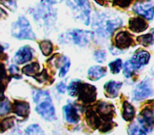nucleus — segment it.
Returning <instances> with one entry per match:
<instances>
[{
  "label": "nucleus",
  "mask_w": 154,
  "mask_h": 135,
  "mask_svg": "<svg viewBox=\"0 0 154 135\" xmlns=\"http://www.w3.org/2000/svg\"><path fill=\"white\" fill-rule=\"evenodd\" d=\"M123 24L122 19L113 15L103 13L96 16L93 20L92 28L103 37H108L114 31Z\"/></svg>",
  "instance_id": "nucleus-1"
},
{
  "label": "nucleus",
  "mask_w": 154,
  "mask_h": 135,
  "mask_svg": "<svg viewBox=\"0 0 154 135\" xmlns=\"http://www.w3.org/2000/svg\"><path fill=\"white\" fill-rule=\"evenodd\" d=\"M11 34L15 37L20 39H28L34 40L35 38L34 33L28 20L24 17H20L18 20L13 24Z\"/></svg>",
  "instance_id": "nucleus-2"
},
{
  "label": "nucleus",
  "mask_w": 154,
  "mask_h": 135,
  "mask_svg": "<svg viewBox=\"0 0 154 135\" xmlns=\"http://www.w3.org/2000/svg\"><path fill=\"white\" fill-rule=\"evenodd\" d=\"M37 104L36 112L48 121H52L55 118V109L49 94L41 95L35 102Z\"/></svg>",
  "instance_id": "nucleus-3"
},
{
  "label": "nucleus",
  "mask_w": 154,
  "mask_h": 135,
  "mask_svg": "<svg viewBox=\"0 0 154 135\" xmlns=\"http://www.w3.org/2000/svg\"><path fill=\"white\" fill-rule=\"evenodd\" d=\"M79 101L84 104H90L95 101L97 96L96 88L95 86L78 80L76 96Z\"/></svg>",
  "instance_id": "nucleus-4"
},
{
  "label": "nucleus",
  "mask_w": 154,
  "mask_h": 135,
  "mask_svg": "<svg viewBox=\"0 0 154 135\" xmlns=\"http://www.w3.org/2000/svg\"><path fill=\"white\" fill-rule=\"evenodd\" d=\"M94 111L101 121H103V124L112 121V119L115 115V108L114 105L106 101L98 102L96 104Z\"/></svg>",
  "instance_id": "nucleus-5"
},
{
  "label": "nucleus",
  "mask_w": 154,
  "mask_h": 135,
  "mask_svg": "<svg viewBox=\"0 0 154 135\" xmlns=\"http://www.w3.org/2000/svg\"><path fill=\"white\" fill-rule=\"evenodd\" d=\"M151 82L148 78H145L138 84L133 91V100L140 101L153 95Z\"/></svg>",
  "instance_id": "nucleus-6"
},
{
  "label": "nucleus",
  "mask_w": 154,
  "mask_h": 135,
  "mask_svg": "<svg viewBox=\"0 0 154 135\" xmlns=\"http://www.w3.org/2000/svg\"><path fill=\"white\" fill-rule=\"evenodd\" d=\"M137 119L146 131L152 130L154 127V107H144L139 113Z\"/></svg>",
  "instance_id": "nucleus-7"
},
{
  "label": "nucleus",
  "mask_w": 154,
  "mask_h": 135,
  "mask_svg": "<svg viewBox=\"0 0 154 135\" xmlns=\"http://www.w3.org/2000/svg\"><path fill=\"white\" fill-rule=\"evenodd\" d=\"M134 13L143 16L149 20H152L154 17V4L150 1L136 2L132 8Z\"/></svg>",
  "instance_id": "nucleus-8"
},
{
  "label": "nucleus",
  "mask_w": 154,
  "mask_h": 135,
  "mask_svg": "<svg viewBox=\"0 0 154 135\" xmlns=\"http://www.w3.org/2000/svg\"><path fill=\"white\" fill-rule=\"evenodd\" d=\"M69 3V5L75 10H80L79 19L85 25H88L90 23V4L87 1H75L73 2L76 6H74L72 2L68 1L67 2Z\"/></svg>",
  "instance_id": "nucleus-9"
},
{
  "label": "nucleus",
  "mask_w": 154,
  "mask_h": 135,
  "mask_svg": "<svg viewBox=\"0 0 154 135\" xmlns=\"http://www.w3.org/2000/svg\"><path fill=\"white\" fill-rule=\"evenodd\" d=\"M73 43L81 47L86 46L93 38L94 33L92 31L82 29H74L70 33Z\"/></svg>",
  "instance_id": "nucleus-10"
},
{
  "label": "nucleus",
  "mask_w": 154,
  "mask_h": 135,
  "mask_svg": "<svg viewBox=\"0 0 154 135\" xmlns=\"http://www.w3.org/2000/svg\"><path fill=\"white\" fill-rule=\"evenodd\" d=\"M115 46L118 50L128 49L134 44L133 36L127 31L119 32L114 38Z\"/></svg>",
  "instance_id": "nucleus-11"
},
{
  "label": "nucleus",
  "mask_w": 154,
  "mask_h": 135,
  "mask_svg": "<svg viewBox=\"0 0 154 135\" xmlns=\"http://www.w3.org/2000/svg\"><path fill=\"white\" fill-rule=\"evenodd\" d=\"M150 55L146 50H138L135 52L130 61L135 70L139 69L141 67L146 65L150 59Z\"/></svg>",
  "instance_id": "nucleus-12"
},
{
  "label": "nucleus",
  "mask_w": 154,
  "mask_h": 135,
  "mask_svg": "<svg viewBox=\"0 0 154 135\" xmlns=\"http://www.w3.org/2000/svg\"><path fill=\"white\" fill-rule=\"evenodd\" d=\"M128 24L129 29L135 33L144 31L149 26L147 22L143 18L138 16L130 18Z\"/></svg>",
  "instance_id": "nucleus-13"
},
{
  "label": "nucleus",
  "mask_w": 154,
  "mask_h": 135,
  "mask_svg": "<svg viewBox=\"0 0 154 135\" xmlns=\"http://www.w3.org/2000/svg\"><path fill=\"white\" fill-rule=\"evenodd\" d=\"M85 120L87 125L93 130L99 129L103 122L93 107H89L85 112Z\"/></svg>",
  "instance_id": "nucleus-14"
},
{
  "label": "nucleus",
  "mask_w": 154,
  "mask_h": 135,
  "mask_svg": "<svg viewBox=\"0 0 154 135\" xmlns=\"http://www.w3.org/2000/svg\"><path fill=\"white\" fill-rule=\"evenodd\" d=\"M122 85V82H116L115 80H109L106 82L103 85L105 95L106 97L111 98L117 97L119 91Z\"/></svg>",
  "instance_id": "nucleus-15"
},
{
  "label": "nucleus",
  "mask_w": 154,
  "mask_h": 135,
  "mask_svg": "<svg viewBox=\"0 0 154 135\" xmlns=\"http://www.w3.org/2000/svg\"><path fill=\"white\" fill-rule=\"evenodd\" d=\"M63 111L66 121L72 124H77L80 119L76 107L71 103H69L63 107Z\"/></svg>",
  "instance_id": "nucleus-16"
},
{
  "label": "nucleus",
  "mask_w": 154,
  "mask_h": 135,
  "mask_svg": "<svg viewBox=\"0 0 154 135\" xmlns=\"http://www.w3.org/2000/svg\"><path fill=\"white\" fill-rule=\"evenodd\" d=\"M107 74L106 67L100 65H93L89 68L87 71L88 79L91 81H97Z\"/></svg>",
  "instance_id": "nucleus-17"
},
{
  "label": "nucleus",
  "mask_w": 154,
  "mask_h": 135,
  "mask_svg": "<svg viewBox=\"0 0 154 135\" xmlns=\"http://www.w3.org/2000/svg\"><path fill=\"white\" fill-rule=\"evenodd\" d=\"M32 58V53L29 47L27 46L22 47L15 54L14 61L19 64H23L31 60Z\"/></svg>",
  "instance_id": "nucleus-18"
},
{
  "label": "nucleus",
  "mask_w": 154,
  "mask_h": 135,
  "mask_svg": "<svg viewBox=\"0 0 154 135\" xmlns=\"http://www.w3.org/2000/svg\"><path fill=\"white\" fill-rule=\"evenodd\" d=\"M13 112L21 117H27L29 113V105L26 101L15 100L13 104Z\"/></svg>",
  "instance_id": "nucleus-19"
},
{
  "label": "nucleus",
  "mask_w": 154,
  "mask_h": 135,
  "mask_svg": "<svg viewBox=\"0 0 154 135\" xmlns=\"http://www.w3.org/2000/svg\"><path fill=\"white\" fill-rule=\"evenodd\" d=\"M122 115L123 119L126 121H131L135 117V110L128 101H124L122 104Z\"/></svg>",
  "instance_id": "nucleus-20"
},
{
  "label": "nucleus",
  "mask_w": 154,
  "mask_h": 135,
  "mask_svg": "<svg viewBox=\"0 0 154 135\" xmlns=\"http://www.w3.org/2000/svg\"><path fill=\"white\" fill-rule=\"evenodd\" d=\"M39 68L40 66L38 63L32 62L23 67L22 68V72L26 75L34 78L39 73Z\"/></svg>",
  "instance_id": "nucleus-21"
},
{
  "label": "nucleus",
  "mask_w": 154,
  "mask_h": 135,
  "mask_svg": "<svg viewBox=\"0 0 154 135\" xmlns=\"http://www.w3.org/2000/svg\"><path fill=\"white\" fill-rule=\"evenodd\" d=\"M136 40L138 44H141L144 47H147L149 45L154 44V35L151 32L143 34L138 36Z\"/></svg>",
  "instance_id": "nucleus-22"
},
{
  "label": "nucleus",
  "mask_w": 154,
  "mask_h": 135,
  "mask_svg": "<svg viewBox=\"0 0 154 135\" xmlns=\"http://www.w3.org/2000/svg\"><path fill=\"white\" fill-rule=\"evenodd\" d=\"M39 47L45 56H48L52 52V44L49 40H43L41 41L39 44Z\"/></svg>",
  "instance_id": "nucleus-23"
},
{
  "label": "nucleus",
  "mask_w": 154,
  "mask_h": 135,
  "mask_svg": "<svg viewBox=\"0 0 154 135\" xmlns=\"http://www.w3.org/2000/svg\"><path fill=\"white\" fill-rule=\"evenodd\" d=\"M108 67L111 72L114 74L119 73L122 67V60L120 58L116 59L115 60L110 62L108 64Z\"/></svg>",
  "instance_id": "nucleus-24"
},
{
  "label": "nucleus",
  "mask_w": 154,
  "mask_h": 135,
  "mask_svg": "<svg viewBox=\"0 0 154 135\" xmlns=\"http://www.w3.org/2000/svg\"><path fill=\"white\" fill-rule=\"evenodd\" d=\"M14 116H11L0 120V131L3 132L12 127L14 124Z\"/></svg>",
  "instance_id": "nucleus-25"
},
{
  "label": "nucleus",
  "mask_w": 154,
  "mask_h": 135,
  "mask_svg": "<svg viewBox=\"0 0 154 135\" xmlns=\"http://www.w3.org/2000/svg\"><path fill=\"white\" fill-rule=\"evenodd\" d=\"M135 69L130 60L126 61L123 65V74L126 78H130L132 76Z\"/></svg>",
  "instance_id": "nucleus-26"
},
{
  "label": "nucleus",
  "mask_w": 154,
  "mask_h": 135,
  "mask_svg": "<svg viewBox=\"0 0 154 135\" xmlns=\"http://www.w3.org/2000/svg\"><path fill=\"white\" fill-rule=\"evenodd\" d=\"M128 133L129 135H146V132L134 123L129 125Z\"/></svg>",
  "instance_id": "nucleus-27"
},
{
  "label": "nucleus",
  "mask_w": 154,
  "mask_h": 135,
  "mask_svg": "<svg viewBox=\"0 0 154 135\" xmlns=\"http://www.w3.org/2000/svg\"><path fill=\"white\" fill-rule=\"evenodd\" d=\"M27 135H45L43 130L37 124H32L27 127L26 129Z\"/></svg>",
  "instance_id": "nucleus-28"
},
{
  "label": "nucleus",
  "mask_w": 154,
  "mask_h": 135,
  "mask_svg": "<svg viewBox=\"0 0 154 135\" xmlns=\"http://www.w3.org/2000/svg\"><path fill=\"white\" fill-rule=\"evenodd\" d=\"M94 60L99 63H103L106 61V53L104 50H96L94 53Z\"/></svg>",
  "instance_id": "nucleus-29"
},
{
  "label": "nucleus",
  "mask_w": 154,
  "mask_h": 135,
  "mask_svg": "<svg viewBox=\"0 0 154 135\" xmlns=\"http://www.w3.org/2000/svg\"><path fill=\"white\" fill-rule=\"evenodd\" d=\"M9 80H10V77H8L7 76L5 65L3 64L0 63V84H2L6 86L5 83L7 84Z\"/></svg>",
  "instance_id": "nucleus-30"
},
{
  "label": "nucleus",
  "mask_w": 154,
  "mask_h": 135,
  "mask_svg": "<svg viewBox=\"0 0 154 135\" xmlns=\"http://www.w3.org/2000/svg\"><path fill=\"white\" fill-rule=\"evenodd\" d=\"M10 110V103L8 99L0 102V115L8 113Z\"/></svg>",
  "instance_id": "nucleus-31"
},
{
  "label": "nucleus",
  "mask_w": 154,
  "mask_h": 135,
  "mask_svg": "<svg viewBox=\"0 0 154 135\" xmlns=\"http://www.w3.org/2000/svg\"><path fill=\"white\" fill-rule=\"evenodd\" d=\"M78 79L72 80L69 85L67 87V91L69 92V95L71 97H75L76 96V90L77 87V84L78 82Z\"/></svg>",
  "instance_id": "nucleus-32"
},
{
  "label": "nucleus",
  "mask_w": 154,
  "mask_h": 135,
  "mask_svg": "<svg viewBox=\"0 0 154 135\" xmlns=\"http://www.w3.org/2000/svg\"><path fill=\"white\" fill-rule=\"evenodd\" d=\"M112 5L118 6L122 8H128L132 2V1L129 0H118V1H112Z\"/></svg>",
  "instance_id": "nucleus-33"
},
{
  "label": "nucleus",
  "mask_w": 154,
  "mask_h": 135,
  "mask_svg": "<svg viewBox=\"0 0 154 135\" xmlns=\"http://www.w3.org/2000/svg\"><path fill=\"white\" fill-rule=\"evenodd\" d=\"M70 66V61L69 59H67L60 68V71L59 73L60 77H63L66 75V74L67 73V71L69 70Z\"/></svg>",
  "instance_id": "nucleus-34"
},
{
  "label": "nucleus",
  "mask_w": 154,
  "mask_h": 135,
  "mask_svg": "<svg viewBox=\"0 0 154 135\" xmlns=\"http://www.w3.org/2000/svg\"><path fill=\"white\" fill-rule=\"evenodd\" d=\"M11 76L16 79H20L22 76L19 74V69L14 65H11L9 68Z\"/></svg>",
  "instance_id": "nucleus-35"
},
{
  "label": "nucleus",
  "mask_w": 154,
  "mask_h": 135,
  "mask_svg": "<svg viewBox=\"0 0 154 135\" xmlns=\"http://www.w3.org/2000/svg\"><path fill=\"white\" fill-rule=\"evenodd\" d=\"M0 3L2 4L11 11H14L16 8V4L14 1H0Z\"/></svg>",
  "instance_id": "nucleus-36"
},
{
  "label": "nucleus",
  "mask_w": 154,
  "mask_h": 135,
  "mask_svg": "<svg viewBox=\"0 0 154 135\" xmlns=\"http://www.w3.org/2000/svg\"><path fill=\"white\" fill-rule=\"evenodd\" d=\"M66 84L64 83L63 82H60L57 85V89L61 94H64L66 91Z\"/></svg>",
  "instance_id": "nucleus-37"
},
{
  "label": "nucleus",
  "mask_w": 154,
  "mask_h": 135,
  "mask_svg": "<svg viewBox=\"0 0 154 135\" xmlns=\"http://www.w3.org/2000/svg\"><path fill=\"white\" fill-rule=\"evenodd\" d=\"M5 85L0 84V101H2L5 99L4 91L5 89Z\"/></svg>",
  "instance_id": "nucleus-38"
},
{
  "label": "nucleus",
  "mask_w": 154,
  "mask_h": 135,
  "mask_svg": "<svg viewBox=\"0 0 154 135\" xmlns=\"http://www.w3.org/2000/svg\"><path fill=\"white\" fill-rule=\"evenodd\" d=\"M2 14H5V15H7V13L2 9V8H1V7H0V18L2 17Z\"/></svg>",
  "instance_id": "nucleus-39"
},
{
  "label": "nucleus",
  "mask_w": 154,
  "mask_h": 135,
  "mask_svg": "<svg viewBox=\"0 0 154 135\" xmlns=\"http://www.w3.org/2000/svg\"><path fill=\"white\" fill-rule=\"evenodd\" d=\"M3 51H4V47L0 44V57H1V56L2 55Z\"/></svg>",
  "instance_id": "nucleus-40"
},
{
  "label": "nucleus",
  "mask_w": 154,
  "mask_h": 135,
  "mask_svg": "<svg viewBox=\"0 0 154 135\" xmlns=\"http://www.w3.org/2000/svg\"><path fill=\"white\" fill-rule=\"evenodd\" d=\"M150 32H151V33L154 35V28L150 29Z\"/></svg>",
  "instance_id": "nucleus-41"
}]
</instances>
